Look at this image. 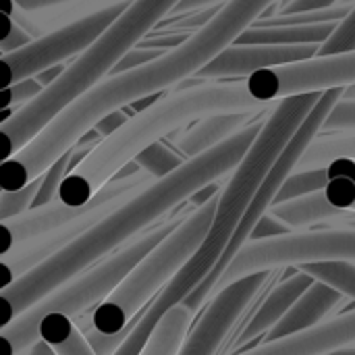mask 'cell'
<instances>
[{"label":"cell","instance_id":"obj_1","mask_svg":"<svg viewBox=\"0 0 355 355\" xmlns=\"http://www.w3.org/2000/svg\"><path fill=\"white\" fill-rule=\"evenodd\" d=\"M272 4H277V0H229L181 46L139 69L102 79L96 87L58 112V116L50 121L23 150L2 160L0 189L17 191L42 177L106 114L193 77L202 67L235 44V40Z\"/></svg>","mask_w":355,"mask_h":355},{"label":"cell","instance_id":"obj_2","mask_svg":"<svg viewBox=\"0 0 355 355\" xmlns=\"http://www.w3.org/2000/svg\"><path fill=\"white\" fill-rule=\"evenodd\" d=\"M262 125L264 121L245 125L223 144L185 160L166 177L156 179L137 193L129 196L64 250L25 272L12 285L2 287V327L10 324L17 316L27 312L85 268L98 264L150 231L156 220L166 216L179 204L189 202L198 191L235 171Z\"/></svg>","mask_w":355,"mask_h":355},{"label":"cell","instance_id":"obj_3","mask_svg":"<svg viewBox=\"0 0 355 355\" xmlns=\"http://www.w3.org/2000/svg\"><path fill=\"white\" fill-rule=\"evenodd\" d=\"M275 106L277 104L252 96L245 81L218 83L214 79L212 83H198L179 92H168L104 137L87 158L67 175L58 200L67 206H85L144 150L204 116L220 112H260Z\"/></svg>","mask_w":355,"mask_h":355},{"label":"cell","instance_id":"obj_4","mask_svg":"<svg viewBox=\"0 0 355 355\" xmlns=\"http://www.w3.org/2000/svg\"><path fill=\"white\" fill-rule=\"evenodd\" d=\"M179 2L181 0H133L54 83L0 123V135L4 139L2 160L23 150L50 121L58 116V112L106 79L114 64L133 50L144 35L162 21V17L173 12Z\"/></svg>","mask_w":355,"mask_h":355},{"label":"cell","instance_id":"obj_5","mask_svg":"<svg viewBox=\"0 0 355 355\" xmlns=\"http://www.w3.org/2000/svg\"><path fill=\"white\" fill-rule=\"evenodd\" d=\"M189 212L177 214V216L152 227L150 231H146L144 235H139L125 248L116 250L108 258L100 260L98 264L85 268L83 272H79L77 277H73L71 281L60 285L48 297H44L42 302L31 306L27 312L17 316L10 324L2 327V331H0V341L4 345L2 355H23L35 341H40L37 327H40L42 318L48 314L60 312L71 318H77L92 308L96 310L102 302H106L112 295V291L125 281V277L164 237H168L185 220V216Z\"/></svg>","mask_w":355,"mask_h":355},{"label":"cell","instance_id":"obj_6","mask_svg":"<svg viewBox=\"0 0 355 355\" xmlns=\"http://www.w3.org/2000/svg\"><path fill=\"white\" fill-rule=\"evenodd\" d=\"M218 196L220 193L193 208L185 220L125 277L112 295L94 310V329L104 335L121 333L148 306V302L160 293V289L185 266V262L200 250L206 235L210 233Z\"/></svg>","mask_w":355,"mask_h":355},{"label":"cell","instance_id":"obj_7","mask_svg":"<svg viewBox=\"0 0 355 355\" xmlns=\"http://www.w3.org/2000/svg\"><path fill=\"white\" fill-rule=\"evenodd\" d=\"M343 94H345V87H331V89H324V92H322L318 104L312 108V112L306 116V121L302 123V127L295 131V135L291 137V141L287 144V148L283 150V154L277 158V162H275L272 168L268 171V175H266V179L262 181L258 193L254 196V200H252L248 212L243 214L239 227L235 229V233H233V237H231V241H229V245H227L223 258H220L218 264L212 268V272L204 279V283H200V285L196 287V291H191V295L183 302L185 308H189L191 312H198V310L206 304V300L212 297V291H214L216 283L220 281L223 272L229 268V264H231L233 258L239 254V250L250 241V237H252L256 225L268 214V210L272 208V204H275V200H277L281 187H283L285 181L295 173V168H297L300 160L304 158L306 150H308L310 144L318 137V133L322 131V125H324L329 112H331L333 106L343 98Z\"/></svg>","mask_w":355,"mask_h":355},{"label":"cell","instance_id":"obj_8","mask_svg":"<svg viewBox=\"0 0 355 355\" xmlns=\"http://www.w3.org/2000/svg\"><path fill=\"white\" fill-rule=\"evenodd\" d=\"M345 260L355 262V227H337L322 231H293L272 239L248 241L233 258L216 283L214 293L227 285L260 270H279L310 262Z\"/></svg>","mask_w":355,"mask_h":355},{"label":"cell","instance_id":"obj_9","mask_svg":"<svg viewBox=\"0 0 355 355\" xmlns=\"http://www.w3.org/2000/svg\"><path fill=\"white\" fill-rule=\"evenodd\" d=\"M129 4L131 2L127 0L112 2L69 25L58 27L56 31L35 37L15 52L2 54L0 64L4 69V87L15 85L27 77H35L71 56H79L121 17Z\"/></svg>","mask_w":355,"mask_h":355},{"label":"cell","instance_id":"obj_10","mask_svg":"<svg viewBox=\"0 0 355 355\" xmlns=\"http://www.w3.org/2000/svg\"><path fill=\"white\" fill-rule=\"evenodd\" d=\"M156 179L146 173V171H135L133 175L127 177H114L112 181H108L85 206H67L60 200H54L46 206H37L31 208L15 218L8 220H0V229H2V243H0V256L8 254L10 250H15L17 245L31 241L48 231H54L79 216H83L85 212H89L94 206H98L100 202H108L114 198H121L129 191H137L144 189L146 185L154 183Z\"/></svg>","mask_w":355,"mask_h":355},{"label":"cell","instance_id":"obj_11","mask_svg":"<svg viewBox=\"0 0 355 355\" xmlns=\"http://www.w3.org/2000/svg\"><path fill=\"white\" fill-rule=\"evenodd\" d=\"M272 270L252 272L235 283L227 285L212 295L210 306L202 314L200 322L189 331L187 341L179 355H216L245 310L270 281Z\"/></svg>","mask_w":355,"mask_h":355},{"label":"cell","instance_id":"obj_12","mask_svg":"<svg viewBox=\"0 0 355 355\" xmlns=\"http://www.w3.org/2000/svg\"><path fill=\"white\" fill-rule=\"evenodd\" d=\"M137 191H129L121 198L100 202L98 206H94L83 216H79V218H75V220H71V223L54 229V231H48V233L31 239V241H25V243L17 245L15 250H10L8 254H2L0 256V262H2V285H0V289L12 285L25 272H29L37 264L46 262L48 258H52L60 250H64L69 243H73L77 237H81L89 227H94L100 218H104L112 208H116L121 202H125L129 196H133Z\"/></svg>","mask_w":355,"mask_h":355},{"label":"cell","instance_id":"obj_13","mask_svg":"<svg viewBox=\"0 0 355 355\" xmlns=\"http://www.w3.org/2000/svg\"><path fill=\"white\" fill-rule=\"evenodd\" d=\"M318 44L302 46H264V44H231L206 67H202L196 77L200 79H225V77H250L262 69L304 62L318 56Z\"/></svg>","mask_w":355,"mask_h":355},{"label":"cell","instance_id":"obj_14","mask_svg":"<svg viewBox=\"0 0 355 355\" xmlns=\"http://www.w3.org/2000/svg\"><path fill=\"white\" fill-rule=\"evenodd\" d=\"M312 285H314V279L308 272L300 270V268H297L295 275H291L289 279L275 285L270 289V293L264 297V302L260 304V308L254 312V316L245 322V327L241 329V333L237 335L233 345L239 347V345H245V343L258 339L260 335H268L281 322V318L289 312V308Z\"/></svg>","mask_w":355,"mask_h":355},{"label":"cell","instance_id":"obj_15","mask_svg":"<svg viewBox=\"0 0 355 355\" xmlns=\"http://www.w3.org/2000/svg\"><path fill=\"white\" fill-rule=\"evenodd\" d=\"M343 300L345 297L333 287L320 281H314V285L289 308V312L281 318V322L266 335L264 343H270V341H277V339H283V337H289V335H295V333H302L320 324L322 320L329 318L333 310L341 306Z\"/></svg>","mask_w":355,"mask_h":355},{"label":"cell","instance_id":"obj_16","mask_svg":"<svg viewBox=\"0 0 355 355\" xmlns=\"http://www.w3.org/2000/svg\"><path fill=\"white\" fill-rule=\"evenodd\" d=\"M252 114L254 112H220L204 116L175 139V148L185 160L196 158L243 129Z\"/></svg>","mask_w":355,"mask_h":355},{"label":"cell","instance_id":"obj_17","mask_svg":"<svg viewBox=\"0 0 355 355\" xmlns=\"http://www.w3.org/2000/svg\"><path fill=\"white\" fill-rule=\"evenodd\" d=\"M268 212H272L277 218H281L285 225H289L293 231H300L304 227L316 225V223H327V220H345V223H355V210H343L337 208L329 202L324 189L314 191L289 202L275 204Z\"/></svg>","mask_w":355,"mask_h":355},{"label":"cell","instance_id":"obj_18","mask_svg":"<svg viewBox=\"0 0 355 355\" xmlns=\"http://www.w3.org/2000/svg\"><path fill=\"white\" fill-rule=\"evenodd\" d=\"M341 21L331 23H312V25H272V27H250L245 29L235 44H264V46H302L318 44L322 46L339 27Z\"/></svg>","mask_w":355,"mask_h":355},{"label":"cell","instance_id":"obj_19","mask_svg":"<svg viewBox=\"0 0 355 355\" xmlns=\"http://www.w3.org/2000/svg\"><path fill=\"white\" fill-rule=\"evenodd\" d=\"M40 339H44L56 355H96L85 333L79 329L75 318L54 312L42 318L37 327Z\"/></svg>","mask_w":355,"mask_h":355},{"label":"cell","instance_id":"obj_20","mask_svg":"<svg viewBox=\"0 0 355 355\" xmlns=\"http://www.w3.org/2000/svg\"><path fill=\"white\" fill-rule=\"evenodd\" d=\"M193 312L183 304L173 308L150 335L139 355H179L191 331Z\"/></svg>","mask_w":355,"mask_h":355},{"label":"cell","instance_id":"obj_21","mask_svg":"<svg viewBox=\"0 0 355 355\" xmlns=\"http://www.w3.org/2000/svg\"><path fill=\"white\" fill-rule=\"evenodd\" d=\"M341 158L355 160V133H337V135L316 137L306 150L304 158L300 160L295 173L324 168L331 162L341 160Z\"/></svg>","mask_w":355,"mask_h":355},{"label":"cell","instance_id":"obj_22","mask_svg":"<svg viewBox=\"0 0 355 355\" xmlns=\"http://www.w3.org/2000/svg\"><path fill=\"white\" fill-rule=\"evenodd\" d=\"M300 270L308 272L314 281H320L343 297L355 302V262L345 260H329V262H310L297 266Z\"/></svg>","mask_w":355,"mask_h":355},{"label":"cell","instance_id":"obj_23","mask_svg":"<svg viewBox=\"0 0 355 355\" xmlns=\"http://www.w3.org/2000/svg\"><path fill=\"white\" fill-rule=\"evenodd\" d=\"M133 162L141 171L150 173L154 179H162L168 173H173L175 168H179L185 162V158L179 152H173L171 148H166L162 141H156L154 146H150L148 150H144Z\"/></svg>","mask_w":355,"mask_h":355},{"label":"cell","instance_id":"obj_24","mask_svg":"<svg viewBox=\"0 0 355 355\" xmlns=\"http://www.w3.org/2000/svg\"><path fill=\"white\" fill-rule=\"evenodd\" d=\"M71 154H73V148L62 154L44 175H42V185L37 189V196L33 200V206L31 208H37V206H46L54 200H58V191H60V185L62 181L67 179V175L71 173Z\"/></svg>","mask_w":355,"mask_h":355},{"label":"cell","instance_id":"obj_25","mask_svg":"<svg viewBox=\"0 0 355 355\" xmlns=\"http://www.w3.org/2000/svg\"><path fill=\"white\" fill-rule=\"evenodd\" d=\"M40 185H42V177H37L35 181H31L29 185L17 191H2L0 193V220H8L31 210Z\"/></svg>","mask_w":355,"mask_h":355},{"label":"cell","instance_id":"obj_26","mask_svg":"<svg viewBox=\"0 0 355 355\" xmlns=\"http://www.w3.org/2000/svg\"><path fill=\"white\" fill-rule=\"evenodd\" d=\"M355 50V6L347 19H343L337 27V31L320 46L318 56H331L341 52H354Z\"/></svg>","mask_w":355,"mask_h":355},{"label":"cell","instance_id":"obj_27","mask_svg":"<svg viewBox=\"0 0 355 355\" xmlns=\"http://www.w3.org/2000/svg\"><path fill=\"white\" fill-rule=\"evenodd\" d=\"M322 131L329 133H355V100L341 98L329 112Z\"/></svg>","mask_w":355,"mask_h":355},{"label":"cell","instance_id":"obj_28","mask_svg":"<svg viewBox=\"0 0 355 355\" xmlns=\"http://www.w3.org/2000/svg\"><path fill=\"white\" fill-rule=\"evenodd\" d=\"M46 87L35 79V77H27L15 85H8L4 87L2 92V110L4 108H12L15 104H29L31 100H35Z\"/></svg>","mask_w":355,"mask_h":355},{"label":"cell","instance_id":"obj_29","mask_svg":"<svg viewBox=\"0 0 355 355\" xmlns=\"http://www.w3.org/2000/svg\"><path fill=\"white\" fill-rule=\"evenodd\" d=\"M329 202L343 210H355V181L333 179L324 189Z\"/></svg>","mask_w":355,"mask_h":355},{"label":"cell","instance_id":"obj_30","mask_svg":"<svg viewBox=\"0 0 355 355\" xmlns=\"http://www.w3.org/2000/svg\"><path fill=\"white\" fill-rule=\"evenodd\" d=\"M162 54H164L162 50H150V48H141V46H139V48H133V50H129V52L114 64V69L110 71L108 77L119 75V73H125V71L139 69V67H144V64H148V62L160 58Z\"/></svg>","mask_w":355,"mask_h":355},{"label":"cell","instance_id":"obj_31","mask_svg":"<svg viewBox=\"0 0 355 355\" xmlns=\"http://www.w3.org/2000/svg\"><path fill=\"white\" fill-rule=\"evenodd\" d=\"M4 21H6V33H4V37H2V42H0L2 54L15 52V50H19V48H23V46H27L29 42H33V40L29 37V33H27L25 29H21V27L15 23V19H12L10 15L4 12Z\"/></svg>","mask_w":355,"mask_h":355},{"label":"cell","instance_id":"obj_32","mask_svg":"<svg viewBox=\"0 0 355 355\" xmlns=\"http://www.w3.org/2000/svg\"><path fill=\"white\" fill-rule=\"evenodd\" d=\"M287 233H293V229L289 225H285L281 218H277L272 212H268L254 229L250 241H260V239H272V237H281V235H287Z\"/></svg>","mask_w":355,"mask_h":355},{"label":"cell","instance_id":"obj_33","mask_svg":"<svg viewBox=\"0 0 355 355\" xmlns=\"http://www.w3.org/2000/svg\"><path fill=\"white\" fill-rule=\"evenodd\" d=\"M341 0H289L279 15H300V12H312V10H322L339 4Z\"/></svg>","mask_w":355,"mask_h":355},{"label":"cell","instance_id":"obj_34","mask_svg":"<svg viewBox=\"0 0 355 355\" xmlns=\"http://www.w3.org/2000/svg\"><path fill=\"white\" fill-rule=\"evenodd\" d=\"M125 110L127 108H119V110H114V112H110V114H106L96 127H94V131L104 139V137H108L110 133H114L121 125H125L129 119H127V114H125Z\"/></svg>","mask_w":355,"mask_h":355},{"label":"cell","instance_id":"obj_35","mask_svg":"<svg viewBox=\"0 0 355 355\" xmlns=\"http://www.w3.org/2000/svg\"><path fill=\"white\" fill-rule=\"evenodd\" d=\"M324 171H327L329 181H333V179H349V181H355V160H352V158L335 160L329 166H324Z\"/></svg>","mask_w":355,"mask_h":355},{"label":"cell","instance_id":"obj_36","mask_svg":"<svg viewBox=\"0 0 355 355\" xmlns=\"http://www.w3.org/2000/svg\"><path fill=\"white\" fill-rule=\"evenodd\" d=\"M15 8H21V10H44V8H50V6H60V4H69V2H75V0H10Z\"/></svg>","mask_w":355,"mask_h":355},{"label":"cell","instance_id":"obj_37","mask_svg":"<svg viewBox=\"0 0 355 355\" xmlns=\"http://www.w3.org/2000/svg\"><path fill=\"white\" fill-rule=\"evenodd\" d=\"M220 2H225V0H181L173 8V12H189V10H198V8H210Z\"/></svg>","mask_w":355,"mask_h":355},{"label":"cell","instance_id":"obj_38","mask_svg":"<svg viewBox=\"0 0 355 355\" xmlns=\"http://www.w3.org/2000/svg\"><path fill=\"white\" fill-rule=\"evenodd\" d=\"M25 355H56V354H54V349H52L44 339H40V341H35V343L25 352Z\"/></svg>","mask_w":355,"mask_h":355},{"label":"cell","instance_id":"obj_39","mask_svg":"<svg viewBox=\"0 0 355 355\" xmlns=\"http://www.w3.org/2000/svg\"><path fill=\"white\" fill-rule=\"evenodd\" d=\"M345 100H355V83H349L345 85V94H343Z\"/></svg>","mask_w":355,"mask_h":355},{"label":"cell","instance_id":"obj_40","mask_svg":"<svg viewBox=\"0 0 355 355\" xmlns=\"http://www.w3.org/2000/svg\"><path fill=\"white\" fill-rule=\"evenodd\" d=\"M324 355H355V347H347V349H337V352H331V354Z\"/></svg>","mask_w":355,"mask_h":355},{"label":"cell","instance_id":"obj_41","mask_svg":"<svg viewBox=\"0 0 355 355\" xmlns=\"http://www.w3.org/2000/svg\"><path fill=\"white\" fill-rule=\"evenodd\" d=\"M339 4H355V0H341Z\"/></svg>","mask_w":355,"mask_h":355}]
</instances>
